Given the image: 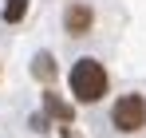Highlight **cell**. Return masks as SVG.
Instances as JSON below:
<instances>
[{
  "label": "cell",
  "mask_w": 146,
  "mask_h": 138,
  "mask_svg": "<svg viewBox=\"0 0 146 138\" xmlns=\"http://www.w3.org/2000/svg\"><path fill=\"white\" fill-rule=\"evenodd\" d=\"M36 75L51 79V59H48V55H40V59H36Z\"/></svg>",
  "instance_id": "8992f818"
},
{
  "label": "cell",
  "mask_w": 146,
  "mask_h": 138,
  "mask_svg": "<svg viewBox=\"0 0 146 138\" xmlns=\"http://www.w3.org/2000/svg\"><path fill=\"white\" fill-rule=\"evenodd\" d=\"M107 71L99 63L95 55H83V59H75L71 63V91L79 103H99L103 95H107Z\"/></svg>",
  "instance_id": "6da1fadb"
},
{
  "label": "cell",
  "mask_w": 146,
  "mask_h": 138,
  "mask_svg": "<svg viewBox=\"0 0 146 138\" xmlns=\"http://www.w3.org/2000/svg\"><path fill=\"white\" fill-rule=\"evenodd\" d=\"M111 122L119 126L122 134L142 130V126H146V99H142V95H122L119 103H115V111H111Z\"/></svg>",
  "instance_id": "7a4b0ae2"
},
{
  "label": "cell",
  "mask_w": 146,
  "mask_h": 138,
  "mask_svg": "<svg viewBox=\"0 0 146 138\" xmlns=\"http://www.w3.org/2000/svg\"><path fill=\"white\" fill-rule=\"evenodd\" d=\"M91 20H95V12H91L87 4H71L67 16H63V24H67L71 36H87V32H91Z\"/></svg>",
  "instance_id": "3957f363"
},
{
  "label": "cell",
  "mask_w": 146,
  "mask_h": 138,
  "mask_svg": "<svg viewBox=\"0 0 146 138\" xmlns=\"http://www.w3.org/2000/svg\"><path fill=\"white\" fill-rule=\"evenodd\" d=\"M24 12H28V0H8V4H4V20L8 24L24 20Z\"/></svg>",
  "instance_id": "5b68a950"
},
{
  "label": "cell",
  "mask_w": 146,
  "mask_h": 138,
  "mask_svg": "<svg viewBox=\"0 0 146 138\" xmlns=\"http://www.w3.org/2000/svg\"><path fill=\"white\" fill-rule=\"evenodd\" d=\"M44 107H48V115H55L59 122H71V107H67V103H63L55 91H48V95H44Z\"/></svg>",
  "instance_id": "277c9868"
}]
</instances>
